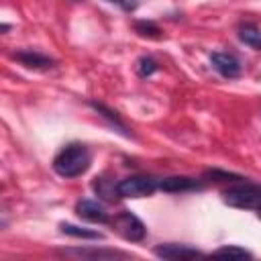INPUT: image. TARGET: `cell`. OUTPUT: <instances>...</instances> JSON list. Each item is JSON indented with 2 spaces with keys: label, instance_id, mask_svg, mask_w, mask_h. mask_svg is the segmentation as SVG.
I'll return each instance as SVG.
<instances>
[{
  "label": "cell",
  "instance_id": "obj_8",
  "mask_svg": "<svg viewBox=\"0 0 261 261\" xmlns=\"http://www.w3.org/2000/svg\"><path fill=\"white\" fill-rule=\"evenodd\" d=\"M204 184L190 177V175H169L159 179V190L169 192V194H179V192H198L202 190Z\"/></svg>",
  "mask_w": 261,
  "mask_h": 261
},
{
  "label": "cell",
  "instance_id": "obj_20",
  "mask_svg": "<svg viewBox=\"0 0 261 261\" xmlns=\"http://www.w3.org/2000/svg\"><path fill=\"white\" fill-rule=\"evenodd\" d=\"M257 216H259V218H261V208H259V210H257Z\"/></svg>",
  "mask_w": 261,
  "mask_h": 261
},
{
  "label": "cell",
  "instance_id": "obj_18",
  "mask_svg": "<svg viewBox=\"0 0 261 261\" xmlns=\"http://www.w3.org/2000/svg\"><path fill=\"white\" fill-rule=\"evenodd\" d=\"M204 177H210L214 181H234V179H243L237 173H228V171H220V169H208L204 171Z\"/></svg>",
  "mask_w": 261,
  "mask_h": 261
},
{
  "label": "cell",
  "instance_id": "obj_4",
  "mask_svg": "<svg viewBox=\"0 0 261 261\" xmlns=\"http://www.w3.org/2000/svg\"><path fill=\"white\" fill-rule=\"evenodd\" d=\"M159 190V179L153 175H128L118 181L120 198H145Z\"/></svg>",
  "mask_w": 261,
  "mask_h": 261
},
{
  "label": "cell",
  "instance_id": "obj_16",
  "mask_svg": "<svg viewBox=\"0 0 261 261\" xmlns=\"http://www.w3.org/2000/svg\"><path fill=\"white\" fill-rule=\"evenodd\" d=\"M137 73H139V77H149V75H153L157 69H159V63L151 57V55H143V57H139L137 59Z\"/></svg>",
  "mask_w": 261,
  "mask_h": 261
},
{
  "label": "cell",
  "instance_id": "obj_14",
  "mask_svg": "<svg viewBox=\"0 0 261 261\" xmlns=\"http://www.w3.org/2000/svg\"><path fill=\"white\" fill-rule=\"evenodd\" d=\"M59 228H61L63 234H69V237H75V239H88V241H102L104 239V234L98 232V230H90V228L75 226V224H69V222H61Z\"/></svg>",
  "mask_w": 261,
  "mask_h": 261
},
{
  "label": "cell",
  "instance_id": "obj_10",
  "mask_svg": "<svg viewBox=\"0 0 261 261\" xmlns=\"http://www.w3.org/2000/svg\"><path fill=\"white\" fill-rule=\"evenodd\" d=\"M88 104H90V108H94V110H96V112H98V114H100V116L110 124V128H114L116 133H120V135H122V137H126V139H133V137H135V135H133V130H130V128L124 124V120L118 116V112H116V110H112V108H108L106 104L96 102V100H90Z\"/></svg>",
  "mask_w": 261,
  "mask_h": 261
},
{
  "label": "cell",
  "instance_id": "obj_1",
  "mask_svg": "<svg viewBox=\"0 0 261 261\" xmlns=\"http://www.w3.org/2000/svg\"><path fill=\"white\" fill-rule=\"evenodd\" d=\"M90 165H92V151L84 143H69L53 157V171L65 179L86 173Z\"/></svg>",
  "mask_w": 261,
  "mask_h": 261
},
{
  "label": "cell",
  "instance_id": "obj_2",
  "mask_svg": "<svg viewBox=\"0 0 261 261\" xmlns=\"http://www.w3.org/2000/svg\"><path fill=\"white\" fill-rule=\"evenodd\" d=\"M222 200L232 208L259 210L261 208V186L257 184H239L222 192Z\"/></svg>",
  "mask_w": 261,
  "mask_h": 261
},
{
  "label": "cell",
  "instance_id": "obj_12",
  "mask_svg": "<svg viewBox=\"0 0 261 261\" xmlns=\"http://www.w3.org/2000/svg\"><path fill=\"white\" fill-rule=\"evenodd\" d=\"M92 188H94L96 196H100L106 202H116L120 198V194H118V181L114 184L112 179H108L104 175L102 177H96L94 184H92Z\"/></svg>",
  "mask_w": 261,
  "mask_h": 261
},
{
  "label": "cell",
  "instance_id": "obj_21",
  "mask_svg": "<svg viewBox=\"0 0 261 261\" xmlns=\"http://www.w3.org/2000/svg\"><path fill=\"white\" fill-rule=\"evenodd\" d=\"M73 2H77V0H73Z\"/></svg>",
  "mask_w": 261,
  "mask_h": 261
},
{
  "label": "cell",
  "instance_id": "obj_17",
  "mask_svg": "<svg viewBox=\"0 0 261 261\" xmlns=\"http://www.w3.org/2000/svg\"><path fill=\"white\" fill-rule=\"evenodd\" d=\"M135 31L141 37H149V39H159L161 37V29L151 20H137L135 22Z\"/></svg>",
  "mask_w": 261,
  "mask_h": 261
},
{
  "label": "cell",
  "instance_id": "obj_6",
  "mask_svg": "<svg viewBox=\"0 0 261 261\" xmlns=\"http://www.w3.org/2000/svg\"><path fill=\"white\" fill-rule=\"evenodd\" d=\"M153 253L161 259H171V261H177V259H196V257H202L204 253L198 251L196 247L192 245H181V243H161L153 249Z\"/></svg>",
  "mask_w": 261,
  "mask_h": 261
},
{
  "label": "cell",
  "instance_id": "obj_11",
  "mask_svg": "<svg viewBox=\"0 0 261 261\" xmlns=\"http://www.w3.org/2000/svg\"><path fill=\"white\" fill-rule=\"evenodd\" d=\"M59 253L82 257V259H126L128 257V253H122V251H116V249H86V247L61 249Z\"/></svg>",
  "mask_w": 261,
  "mask_h": 261
},
{
  "label": "cell",
  "instance_id": "obj_9",
  "mask_svg": "<svg viewBox=\"0 0 261 261\" xmlns=\"http://www.w3.org/2000/svg\"><path fill=\"white\" fill-rule=\"evenodd\" d=\"M12 59H16L18 63H22L29 69H41V71H45V69L55 67V59H51V57H47V55H43L39 51H33V49L16 51V53H12Z\"/></svg>",
  "mask_w": 261,
  "mask_h": 261
},
{
  "label": "cell",
  "instance_id": "obj_19",
  "mask_svg": "<svg viewBox=\"0 0 261 261\" xmlns=\"http://www.w3.org/2000/svg\"><path fill=\"white\" fill-rule=\"evenodd\" d=\"M106 2H110V4H116L120 10H124V12H135L139 6H141V0H106Z\"/></svg>",
  "mask_w": 261,
  "mask_h": 261
},
{
  "label": "cell",
  "instance_id": "obj_3",
  "mask_svg": "<svg viewBox=\"0 0 261 261\" xmlns=\"http://www.w3.org/2000/svg\"><path fill=\"white\" fill-rule=\"evenodd\" d=\"M110 226L124 241H130V243H141L147 237V226L143 224V220L128 210H122L114 218H110Z\"/></svg>",
  "mask_w": 261,
  "mask_h": 261
},
{
  "label": "cell",
  "instance_id": "obj_7",
  "mask_svg": "<svg viewBox=\"0 0 261 261\" xmlns=\"http://www.w3.org/2000/svg\"><path fill=\"white\" fill-rule=\"evenodd\" d=\"M75 214L88 222H98V224H110V214L98 200H80L75 204Z\"/></svg>",
  "mask_w": 261,
  "mask_h": 261
},
{
  "label": "cell",
  "instance_id": "obj_5",
  "mask_svg": "<svg viewBox=\"0 0 261 261\" xmlns=\"http://www.w3.org/2000/svg\"><path fill=\"white\" fill-rule=\"evenodd\" d=\"M210 63H212L214 71L218 75L226 77V80H234L243 71V65H241L239 57L228 53V51H214V53H210Z\"/></svg>",
  "mask_w": 261,
  "mask_h": 261
},
{
  "label": "cell",
  "instance_id": "obj_15",
  "mask_svg": "<svg viewBox=\"0 0 261 261\" xmlns=\"http://www.w3.org/2000/svg\"><path fill=\"white\" fill-rule=\"evenodd\" d=\"M210 255L212 257H232V259H253V253H249L247 249L237 247V245H224L220 249H214Z\"/></svg>",
  "mask_w": 261,
  "mask_h": 261
},
{
  "label": "cell",
  "instance_id": "obj_13",
  "mask_svg": "<svg viewBox=\"0 0 261 261\" xmlns=\"http://www.w3.org/2000/svg\"><path fill=\"white\" fill-rule=\"evenodd\" d=\"M239 39H241L245 45H249L251 49L261 51V29H259L257 24H253V22H243V24H239Z\"/></svg>",
  "mask_w": 261,
  "mask_h": 261
}]
</instances>
